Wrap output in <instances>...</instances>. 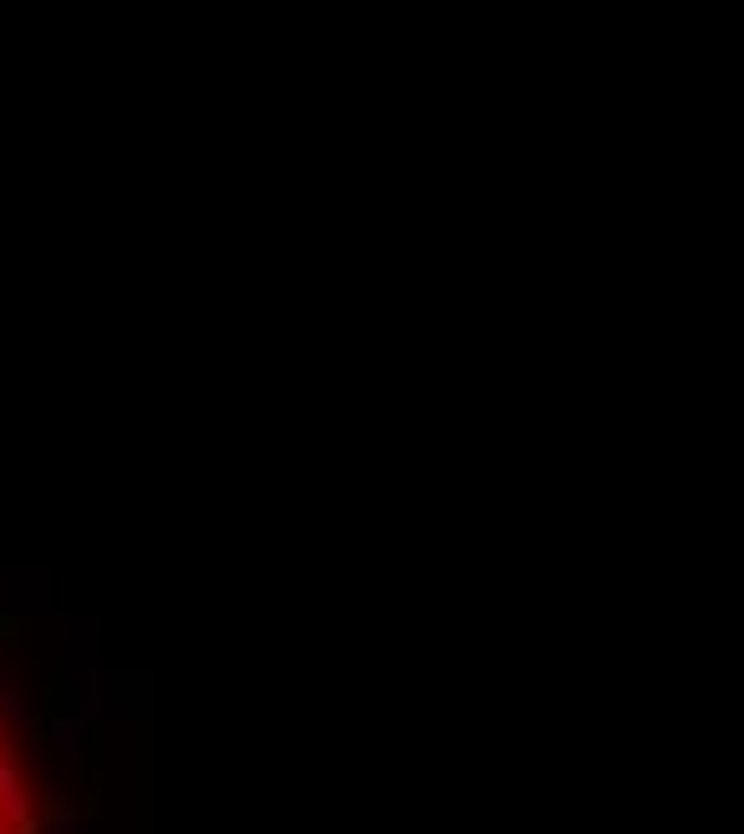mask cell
Here are the masks:
<instances>
[{
    "label": "cell",
    "instance_id": "3",
    "mask_svg": "<svg viewBox=\"0 0 744 834\" xmlns=\"http://www.w3.org/2000/svg\"><path fill=\"white\" fill-rule=\"evenodd\" d=\"M0 719H7V725H26V719H33V706L13 694V687H0Z\"/></svg>",
    "mask_w": 744,
    "mask_h": 834
},
{
    "label": "cell",
    "instance_id": "2",
    "mask_svg": "<svg viewBox=\"0 0 744 834\" xmlns=\"http://www.w3.org/2000/svg\"><path fill=\"white\" fill-rule=\"evenodd\" d=\"M33 816H39V829H46V834H84V816H77L71 803H59V796H46Z\"/></svg>",
    "mask_w": 744,
    "mask_h": 834
},
{
    "label": "cell",
    "instance_id": "1",
    "mask_svg": "<svg viewBox=\"0 0 744 834\" xmlns=\"http://www.w3.org/2000/svg\"><path fill=\"white\" fill-rule=\"evenodd\" d=\"M46 738H52L59 758H84V745H90V719H84V712H52V719H46Z\"/></svg>",
    "mask_w": 744,
    "mask_h": 834
},
{
    "label": "cell",
    "instance_id": "4",
    "mask_svg": "<svg viewBox=\"0 0 744 834\" xmlns=\"http://www.w3.org/2000/svg\"><path fill=\"white\" fill-rule=\"evenodd\" d=\"M0 635H7V642H26V635H33V623H26V617H7V610H0Z\"/></svg>",
    "mask_w": 744,
    "mask_h": 834
}]
</instances>
